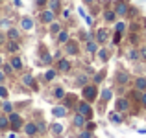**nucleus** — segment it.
Segmentation results:
<instances>
[{
  "label": "nucleus",
  "mask_w": 146,
  "mask_h": 138,
  "mask_svg": "<svg viewBox=\"0 0 146 138\" xmlns=\"http://www.w3.org/2000/svg\"><path fill=\"white\" fill-rule=\"evenodd\" d=\"M50 32H52V33H59V32H61V26L57 24V22H52V26H50Z\"/></svg>",
  "instance_id": "obj_23"
},
{
  "label": "nucleus",
  "mask_w": 146,
  "mask_h": 138,
  "mask_svg": "<svg viewBox=\"0 0 146 138\" xmlns=\"http://www.w3.org/2000/svg\"><path fill=\"white\" fill-rule=\"evenodd\" d=\"M52 133H54V135H57V136H59L61 133H63V125H59V124H54V125H52Z\"/></svg>",
  "instance_id": "obj_21"
},
{
  "label": "nucleus",
  "mask_w": 146,
  "mask_h": 138,
  "mask_svg": "<svg viewBox=\"0 0 146 138\" xmlns=\"http://www.w3.org/2000/svg\"><path fill=\"white\" fill-rule=\"evenodd\" d=\"M54 96H56V98H63V96H65V90H63V89H56Z\"/></svg>",
  "instance_id": "obj_30"
},
{
  "label": "nucleus",
  "mask_w": 146,
  "mask_h": 138,
  "mask_svg": "<svg viewBox=\"0 0 146 138\" xmlns=\"http://www.w3.org/2000/svg\"><path fill=\"white\" fill-rule=\"evenodd\" d=\"M107 39H109V32H107V30H98V32H96V41H98V43H106V41Z\"/></svg>",
  "instance_id": "obj_4"
},
{
  "label": "nucleus",
  "mask_w": 146,
  "mask_h": 138,
  "mask_svg": "<svg viewBox=\"0 0 146 138\" xmlns=\"http://www.w3.org/2000/svg\"><path fill=\"white\" fill-rule=\"evenodd\" d=\"M57 41H59L61 44H65L68 41V32H59V35H57Z\"/></svg>",
  "instance_id": "obj_14"
},
{
  "label": "nucleus",
  "mask_w": 146,
  "mask_h": 138,
  "mask_svg": "<svg viewBox=\"0 0 146 138\" xmlns=\"http://www.w3.org/2000/svg\"><path fill=\"white\" fill-rule=\"evenodd\" d=\"M141 103H143V105H146V92L143 94V98H141Z\"/></svg>",
  "instance_id": "obj_42"
},
{
  "label": "nucleus",
  "mask_w": 146,
  "mask_h": 138,
  "mask_svg": "<svg viewBox=\"0 0 146 138\" xmlns=\"http://www.w3.org/2000/svg\"><path fill=\"white\" fill-rule=\"evenodd\" d=\"M41 20H43V22H52V20H54V11H52V9L43 11V17H41Z\"/></svg>",
  "instance_id": "obj_8"
},
{
  "label": "nucleus",
  "mask_w": 146,
  "mask_h": 138,
  "mask_svg": "<svg viewBox=\"0 0 146 138\" xmlns=\"http://www.w3.org/2000/svg\"><path fill=\"white\" fill-rule=\"evenodd\" d=\"M135 89L137 90H146V78H137L135 79Z\"/></svg>",
  "instance_id": "obj_6"
},
{
  "label": "nucleus",
  "mask_w": 146,
  "mask_h": 138,
  "mask_svg": "<svg viewBox=\"0 0 146 138\" xmlns=\"http://www.w3.org/2000/svg\"><path fill=\"white\" fill-rule=\"evenodd\" d=\"M78 112L83 114L85 118H91V107H89V103H85V101L78 103Z\"/></svg>",
  "instance_id": "obj_3"
},
{
  "label": "nucleus",
  "mask_w": 146,
  "mask_h": 138,
  "mask_svg": "<svg viewBox=\"0 0 146 138\" xmlns=\"http://www.w3.org/2000/svg\"><path fill=\"white\" fill-rule=\"evenodd\" d=\"M4 110H6V112H11V103H6V105H4Z\"/></svg>",
  "instance_id": "obj_39"
},
{
  "label": "nucleus",
  "mask_w": 146,
  "mask_h": 138,
  "mask_svg": "<svg viewBox=\"0 0 146 138\" xmlns=\"http://www.w3.org/2000/svg\"><path fill=\"white\" fill-rule=\"evenodd\" d=\"M21 26H22V30H32L33 28V20H32V18H28V17H24V18H22V22H21Z\"/></svg>",
  "instance_id": "obj_9"
},
{
  "label": "nucleus",
  "mask_w": 146,
  "mask_h": 138,
  "mask_svg": "<svg viewBox=\"0 0 146 138\" xmlns=\"http://www.w3.org/2000/svg\"><path fill=\"white\" fill-rule=\"evenodd\" d=\"M6 96H7V90L4 87H0V98H6Z\"/></svg>",
  "instance_id": "obj_37"
},
{
  "label": "nucleus",
  "mask_w": 146,
  "mask_h": 138,
  "mask_svg": "<svg viewBox=\"0 0 146 138\" xmlns=\"http://www.w3.org/2000/svg\"><path fill=\"white\" fill-rule=\"evenodd\" d=\"M57 7H59V0H50V9L56 11Z\"/></svg>",
  "instance_id": "obj_28"
},
{
  "label": "nucleus",
  "mask_w": 146,
  "mask_h": 138,
  "mask_svg": "<svg viewBox=\"0 0 146 138\" xmlns=\"http://www.w3.org/2000/svg\"><path fill=\"white\" fill-rule=\"evenodd\" d=\"M57 68H59L61 72H68V70H70V61H68V59H59Z\"/></svg>",
  "instance_id": "obj_5"
},
{
  "label": "nucleus",
  "mask_w": 146,
  "mask_h": 138,
  "mask_svg": "<svg viewBox=\"0 0 146 138\" xmlns=\"http://www.w3.org/2000/svg\"><path fill=\"white\" fill-rule=\"evenodd\" d=\"M109 120L113 122V124H120L122 118H120V114H118V112H111V114H109Z\"/></svg>",
  "instance_id": "obj_17"
},
{
  "label": "nucleus",
  "mask_w": 146,
  "mask_h": 138,
  "mask_svg": "<svg viewBox=\"0 0 146 138\" xmlns=\"http://www.w3.org/2000/svg\"><path fill=\"white\" fill-rule=\"evenodd\" d=\"M83 98L89 99V101H93V99L96 98V87H94V85H87V87H83Z\"/></svg>",
  "instance_id": "obj_2"
},
{
  "label": "nucleus",
  "mask_w": 146,
  "mask_h": 138,
  "mask_svg": "<svg viewBox=\"0 0 146 138\" xmlns=\"http://www.w3.org/2000/svg\"><path fill=\"white\" fill-rule=\"evenodd\" d=\"M128 57L131 61H137V59H139V52H137V50H129V52H128Z\"/></svg>",
  "instance_id": "obj_22"
},
{
  "label": "nucleus",
  "mask_w": 146,
  "mask_h": 138,
  "mask_svg": "<svg viewBox=\"0 0 146 138\" xmlns=\"http://www.w3.org/2000/svg\"><path fill=\"white\" fill-rule=\"evenodd\" d=\"M2 79H4V74H2V72H0V81H2Z\"/></svg>",
  "instance_id": "obj_45"
},
{
  "label": "nucleus",
  "mask_w": 146,
  "mask_h": 138,
  "mask_svg": "<svg viewBox=\"0 0 146 138\" xmlns=\"http://www.w3.org/2000/svg\"><path fill=\"white\" fill-rule=\"evenodd\" d=\"M129 107V103H128V99H124V98H120V99H117V109L118 110H126Z\"/></svg>",
  "instance_id": "obj_10"
},
{
  "label": "nucleus",
  "mask_w": 146,
  "mask_h": 138,
  "mask_svg": "<svg viewBox=\"0 0 146 138\" xmlns=\"http://www.w3.org/2000/svg\"><path fill=\"white\" fill-rule=\"evenodd\" d=\"M111 96H113V94H111V90H109V89H106V90L102 92V99H104V101H107V99H111Z\"/></svg>",
  "instance_id": "obj_26"
},
{
  "label": "nucleus",
  "mask_w": 146,
  "mask_h": 138,
  "mask_svg": "<svg viewBox=\"0 0 146 138\" xmlns=\"http://www.w3.org/2000/svg\"><path fill=\"white\" fill-rule=\"evenodd\" d=\"M44 78H46L48 81H50V79H54V78H56V72H54V70H48V72H46V76H44Z\"/></svg>",
  "instance_id": "obj_32"
},
{
  "label": "nucleus",
  "mask_w": 146,
  "mask_h": 138,
  "mask_svg": "<svg viewBox=\"0 0 146 138\" xmlns=\"http://www.w3.org/2000/svg\"><path fill=\"white\" fill-rule=\"evenodd\" d=\"M128 79H129V76L126 74V72H118V76H117L118 83H128Z\"/></svg>",
  "instance_id": "obj_13"
},
{
  "label": "nucleus",
  "mask_w": 146,
  "mask_h": 138,
  "mask_svg": "<svg viewBox=\"0 0 146 138\" xmlns=\"http://www.w3.org/2000/svg\"><path fill=\"white\" fill-rule=\"evenodd\" d=\"M7 35H9V39H19V32H17V30H13V28L9 30V33H7Z\"/></svg>",
  "instance_id": "obj_29"
},
{
  "label": "nucleus",
  "mask_w": 146,
  "mask_h": 138,
  "mask_svg": "<svg viewBox=\"0 0 146 138\" xmlns=\"http://www.w3.org/2000/svg\"><path fill=\"white\" fill-rule=\"evenodd\" d=\"M11 66H13L15 70H21L22 68V61L19 59V57H13V59H11Z\"/></svg>",
  "instance_id": "obj_12"
},
{
  "label": "nucleus",
  "mask_w": 146,
  "mask_h": 138,
  "mask_svg": "<svg viewBox=\"0 0 146 138\" xmlns=\"http://www.w3.org/2000/svg\"><path fill=\"white\" fill-rule=\"evenodd\" d=\"M83 2H85V4H93L94 0H83Z\"/></svg>",
  "instance_id": "obj_44"
},
{
  "label": "nucleus",
  "mask_w": 146,
  "mask_h": 138,
  "mask_svg": "<svg viewBox=\"0 0 146 138\" xmlns=\"http://www.w3.org/2000/svg\"><path fill=\"white\" fill-rule=\"evenodd\" d=\"M78 83H80V85H83V83H87V78H85V76H80V78H78Z\"/></svg>",
  "instance_id": "obj_38"
},
{
  "label": "nucleus",
  "mask_w": 146,
  "mask_h": 138,
  "mask_svg": "<svg viewBox=\"0 0 146 138\" xmlns=\"http://www.w3.org/2000/svg\"><path fill=\"white\" fill-rule=\"evenodd\" d=\"M124 28H126L124 22H117V24H115V30H117V33H122V32H124Z\"/></svg>",
  "instance_id": "obj_27"
},
{
  "label": "nucleus",
  "mask_w": 146,
  "mask_h": 138,
  "mask_svg": "<svg viewBox=\"0 0 146 138\" xmlns=\"http://www.w3.org/2000/svg\"><path fill=\"white\" fill-rule=\"evenodd\" d=\"M102 79H104V72H100V74H96V76H94V81H102Z\"/></svg>",
  "instance_id": "obj_36"
},
{
  "label": "nucleus",
  "mask_w": 146,
  "mask_h": 138,
  "mask_svg": "<svg viewBox=\"0 0 146 138\" xmlns=\"http://www.w3.org/2000/svg\"><path fill=\"white\" fill-rule=\"evenodd\" d=\"M67 52L72 53V55H74V53H78V46H76V43H68L67 44Z\"/></svg>",
  "instance_id": "obj_19"
},
{
  "label": "nucleus",
  "mask_w": 146,
  "mask_h": 138,
  "mask_svg": "<svg viewBox=\"0 0 146 138\" xmlns=\"http://www.w3.org/2000/svg\"><path fill=\"white\" fill-rule=\"evenodd\" d=\"M80 138H93V133H91L89 129H87V131H83L82 135H80Z\"/></svg>",
  "instance_id": "obj_31"
},
{
  "label": "nucleus",
  "mask_w": 146,
  "mask_h": 138,
  "mask_svg": "<svg viewBox=\"0 0 146 138\" xmlns=\"http://www.w3.org/2000/svg\"><path fill=\"white\" fill-rule=\"evenodd\" d=\"M139 57L141 59H146V46H143V48L139 50Z\"/></svg>",
  "instance_id": "obj_33"
},
{
  "label": "nucleus",
  "mask_w": 146,
  "mask_h": 138,
  "mask_svg": "<svg viewBox=\"0 0 146 138\" xmlns=\"http://www.w3.org/2000/svg\"><path fill=\"white\" fill-rule=\"evenodd\" d=\"M128 11H129V7H128V4H126L124 0H117V2H115V13H117L118 17L128 15Z\"/></svg>",
  "instance_id": "obj_1"
},
{
  "label": "nucleus",
  "mask_w": 146,
  "mask_h": 138,
  "mask_svg": "<svg viewBox=\"0 0 146 138\" xmlns=\"http://www.w3.org/2000/svg\"><path fill=\"white\" fill-rule=\"evenodd\" d=\"M98 57H100V59H102V61H107V57H109V55H107V50H98Z\"/></svg>",
  "instance_id": "obj_25"
},
{
  "label": "nucleus",
  "mask_w": 146,
  "mask_h": 138,
  "mask_svg": "<svg viewBox=\"0 0 146 138\" xmlns=\"http://www.w3.org/2000/svg\"><path fill=\"white\" fill-rule=\"evenodd\" d=\"M7 48H9V52H17V43H9V46H7Z\"/></svg>",
  "instance_id": "obj_35"
},
{
  "label": "nucleus",
  "mask_w": 146,
  "mask_h": 138,
  "mask_svg": "<svg viewBox=\"0 0 146 138\" xmlns=\"http://www.w3.org/2000/svg\"><path fill=\"white\" fill-rule=\"evenodd\" d=\"M22 81H24V85H30V87H33V78L32 76H24V78H22Z\"/></svg>",
  "instance_id": "obj_24"
},
{
  "label": "nucleus",
  "mask_w": 146,
  "mask_h": 138,
  "mask_svg": "<svg viewBox=\"0 0 146 138\" xmlns=\"http://www.w3.org/2000/svg\"><path fill=\"white\" fill-rule=\"evenodd\" d=\"M54 116H57V118H63L65 114H67V109L65 107H61V105H57V107H54Z\"/></svg>",
  "instance_id": "obj_7"
},
{
  "label": "nucleus",
  "mask_w": 146,
  "mask_h": 138,
  "mask_svg": "<svg viewBox=\"0 0 146 138\" xmlns=\"http://www.w3.org/2000/svg\"><path fill=\"white\" fill-rule=\"evenodd\" d=\"M50 61H52V57H50V55H44L43 57V63H50Z\"/></svg>",
  "instance_id": "obj_41"
},
{
  "label": "nucleus",
  "mask_w": 146,
  "mask_h": 138,
  "mask_svg": "<svg viewBox=\"0 0 146 138\" xmlns=\"http://www.w3.org/2000/svg\"><path fill=\"white\" fill-rule=\"evenodd\" d=\"M4 70H6V72H11V70H13V66H9V64H6V66H4Z\"/></svg>",
  "instance_id": "obj_43"
},
{
  "label": "nucleus",
  "mask_w": 146,
  "mask_h": 138,
  "mask_svg": "<svg viewBox=\"0 0 146 138\" xmlns=\"http://www.w3.org/2000/svg\"><path fill=\"white\" fill-rule=\"evenodd\" d=\"M85 48H87V52H89V53H94V52H96V48H98V46H96V43H94V41H89Z\"/></svg>",
  "instance_id": "obj_18"
},
{
  "label": "nucleus",
  "mask_w": 146,
  "mask_h": 138,
  "mask_svg": "<svg viewBox=\"0 0 146 138\" xmlns=\"http://www.w3.org/2000/svg\"><path fill=\"white\" fill-rule=\"evenodd\" d=\"M115 17H117V13H115V11H106V13H104V18H106L107 22H113Z\"/></svg>",
  "instance_id": "obj_16"
},
{
  "label": "nucleus",
  "mask_w": 146,
  "mask_h": 138,
  "mask_svg": "<svg viewBox=\"0 0 146 138\" xmlns=\"http://www.w3.org/2000/svg\"><path fill=\"white\" fill-rule=\"evenodd\" d=\"M0 64H2V57H0Z\"/></svg>",
  "instance_id": "obj_46"
},
{
  "label": "nucleus",
  "mask_w": 146,
  "mask_h": 138,
  "mask_svg": "<svg viewBox=\"0 0 146 138\" xmlns=\"http://www.w3.org/2000/svg\"><path fill=\"white\" fill-rule=\"evenodd\" d=\"M7 127V120L6 118H0V129H6Z\"/></svg>",
  "instance_id": "obj_34"
},
{
  "label": "nucleus",
  "mask_w": 146,
  "mask_h": 138,
  "mask_svg": "<svg viewBox=\"0 0 146 138\" xmlns=\"http://www.w3.org/2000/svg\"><path fill=\"white\" fill-rule=\"evenodd\" d=\"M9 120H11V124H13V127H19V125H21V116H19V114H11Z\"/></svg>",
  "instance_id": "obj_15"
},
{
  "label": "nucleus",
  "mask_w": 146,
  "mask_h": 138,
  "mask_svg": "<svg viewBox=\"0 0 146 138\" xmlns=\"http://www.w3.org/2000/svg\"><path fill=\"white\" fill-rule=\"evenodd\" d=\"M68 17H70V9H65L63 11V18H68Z\"/></svg>",
  "instance_id": "obj_40"
},
{
  "label": "nucleus",
  "mask_w": 146,
  "mask_h": 138,
  "mask_svg": "<svg viewBox=\"0 0 146 138\" xmlns=\"http://www.w3.org/2000/svg\"><path fill=\"white\" fill-rule=\"evenodd\" d=\"M0 44H2V41H0Z\"/></svg>",
  "instance_id": "obj_47"
},
{
  "label": "nucleus",
  "mask_w": 146,
  "mask_h": 138,
  "mask_svg": "<svg viewBox=\"0 0 146 138\" xmlns=\"http://www.w3.org/2000/svg\"><path fill=\"white\" fill-rule=\"evenodd\" d=\"M35 133H37V125H33V124L26 125V135H35Z\"/></svg>",
  "instance_id": "obj_20"
},
{
  "label": "nucleus",
  "mask_w": 146,
  "mask_h": 138,
  "mask_svg": "<svg viewBox=\"0 0 146 138\" xmlns=\"http://www.w3.org/2000/svg\"><path fill=\"white\" fill-rule=\"evenodd\" d=\"M85 120H87V118L83 116V114H76V118H74V125L82 127V125H85Z\"/></svg>",
  "instance_id": "obj_11"
}]
</instances>
